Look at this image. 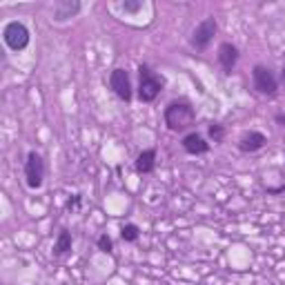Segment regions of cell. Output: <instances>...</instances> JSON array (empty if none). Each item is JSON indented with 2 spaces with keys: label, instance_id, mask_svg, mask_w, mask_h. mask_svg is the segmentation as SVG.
I'll return each mask as SVG.
<instances>
[{
  "label": "cell",
  "instance_id": "52a82bcc",
  "mask_svg": "<svg viewBox=\"0 0 285 285\" xmlns=\"http://www.w3.org/2000/svg\"><path fill=\"white\" fill-rule=\"evenodd\" d=\"M111 89L116 92V96L120 100L129 102L132 100V80H129V74L125 69H114L111 71V78H109Z\"/></svg>",
  "mask_w": 285,
  "mask_h": 285
},
{
  "label": "cell",
  "instance_id": "8fae6325",
  "mask_svg": "<svg viewBox=\"0 0 285 285\" xmlns=\"http://www.w3.org/2000/svg\"><path fill=\"white\" fill-rule=\"evenodd\" d=\"M183 147H185L187 154H205V151L209 149V145L205 142V138L200 136V134H196V132L187 134V136L183 138Z\"/></svg>",
  "mask_w": 285,
  "mask_h": 285
},
{
  "label": "cell",
  "instance_id": "9a60e30c",
  "mask_svg": "<svg viewBox=\"0 0 285 285\" xmlns=\"http://www.w3.org/2000/svg\"><path fill=\"white\" fill-rule=\"evenodd\" d=\"M98 247H100L105 254H111V238H109V236L102 234L100 238H98Z\"/></svg>",
  "mask_w": 285,
  "mask_h": 285
},
{
  "label": "cell",
  "instance_id": "7c38bea8",
  "mask_svg": "<svg viewBox=\"0 0 285 285\" xmlns=\"http://www.w3.org/2000/svg\"><path fill=\"white\" fill-rule=\"evenodd\" d=\"M156 165V151L154 149H145L138 154L136 158V172L138 174H149Z\"/></svg>",
  "mask_w": 285,
  "mask_h": 285
},
{
  "label": "cell",
  "instance_id": "ac0fdd59",
  "mask_svg": "<svg viewBox=\"0 0 285 285\" xmlns=\"http://www.w3.org/2000/svg\"><path fill=\"white\" fill-rule=\"evenodd\" d=\"M281 78H283V83H285V53H283V71H281Z\"/></svg>",
  "mask_w": 285,
  "mask_h": 285
},
{
  "label": "cell",
  "instance_id": "3957f363",
  "mask_svg": "<svg viewBox=\"0 0 285 285\" xmlns=\"http://www.w3.org/2000/svg\"><path fill=\"white\" fill-rule=\"evenodd\" d=\"M141 85H138V98H141L142 102H151L156 96L160 94V89H163L165 80L160 78V76L151 74L147 67H141Z\"/></svg>",
  "mask_w": 285,
  "mask_h": 285
},
{
  "label": "cell",
  "instance_id": "8992f818",
  "mask_svg": "<svg viewBox=\"0 0 285 285\" xmlns=\"http://www.w3.org/2000/svg\"><path fill=\"white\" fill-rule=\"evenodd\" d=\"M214 34H216V20H214V18H205V20H200L198 25H196L194 34H191V45H194L196 49H205L212 43Z\"/></svg>",
  "mask_w": 285,
  "mask_h": 285
},
{
  "label": "cell",
  "instance_id": "6da1fadb",
  "mask_svg": "<svg viewBox=\"0 0 285 285\" xmlns=\"http://www.w3.org/2000/svg\"><path fill=\"white\" fill-rule=\"evenodd\" d=\"M165 125L172 132H183V129L194 125V109L185 100H174L165 109Z\"/></svg>",
  "mask_w": 285,
  "mask_h": 285
},
{
  "label": "cell",
  "instance_id": "277c9868",
  "mask_svg": "<svg viewBox=\"0 0 285 285\" xmlns=\"http://www.w3.org/2000/svg\"><path fill=\"white\" fill-rule=\"evenodd\" d=\"M25 178H27V185L31 190H38L43 185V178H45V163L40 158L38 151H29L25 160Z\"/></svg>",
  "mask_w": 285,
  "mask_h": 285
},
{
  "label": "cell",
  "instance_id": "e0dca14e",
  "mask_svg": "<svg viewBox=\"0 0 285 285\" xmlns=\"http://www.w3.org/2000/svg\"><path fill=\"white\" fill-rule=\"evenodd\" d=\"M209 136H212L214 141H221V138H223V127H221V125H209Z\"/></svg>",
  "mask_w": 285,
  "mask_h": 285
},
{
  "label": "cell",
  "instance_id": "30bf717a",
  "mask_svg": "<svg viewBox=\"0 0 285 285\" xmlns=\"http://www.w3.org/2000/svg\"><path fill=\"white\" fill-rule=\"evenodd\" d=\"M267 142V138H265V134H261V132H249V134H245L243 138H240V142H238V147H240V151H245V154H252V151H258L263 145Z\"/></svg>",
  "mask_w": 285,
  "mask_h": 285
},
{
  "label": "cell",
  "instance_id": "5bb4252c",
  "mask_svg": "<svg viewBox=\"0 0 285 285\" xmlns=\"http://www.w3.org/2000/svg\"><path fill=\"white\" fill-rule=\"evenodd\" d=\"M120 236H123V240H127V243H134V240L138 238V227L134 225V223H129V225H125L123 230H120Z\"/></svg>",
  "mask_w": 285,
  "mask_h": 285
},
{
  "label": "cell",
  "instance_id": "9c48e42d",
  "mask_svg": "<svg viewBox=\"0 0 285 285\" xmlns=\"http://www.w3.org/2000/svg\"><path fill=\"white\" fill-rule=\"evenodd\" d=\"M236 60H238V49H236L232 43H223L221 47H218V62L223 65L225 74H230V71L234 69Z\"/></svg>",
  "mask_w": 285,
  "mask_h": 285
},
{
  "label": "cell",
  "instance_id": "ba28073f",
  "mask_svg": "<svg viewBox=\"0 0 285 285\" xmlns=\"http://www.w3.org/2000/svg\"><path fill=\"white\" fill-rule=\"evenodd\" d=\"M80 9H83V4L76 2V0H58V2L53 4V20L65 22V20H69V18H74Z\"/></svg>",
  "mask_w": 285,
  "mask_h": 285
},
{
  "label": "cell",
  "instance_id": "7a4b0ae2",
  "mask_svg": "<svg viewBox=\"0 0 285 285\" xmlns=\"http://www.w3.org/2000/svg\"><path fill=\"white\" fill-rule=\"evenodd\" d=\"M2 40L11 51H20V49H25L27 45H29V29H27L20 20H11L4 25Z\"/></svg>",
  "mask_w": 285,
  "mask_h": 285
},
{
  "label": "cell",
  "instance_id": "2e32d148",
  "mask_svg": "<svg viewBox=\"0 0 285 285\" xmlns=\"http://www.w3.org/2000/svg\"><path fill=\"white\" fill-rule=\"evenodd\" d=\"M123 9L127 13H136L142 9V0H138V2H123Z\"/></svg>",
  "mask_w": 285,
  "mask_h": 285
},
{
  "label": "cell",
  "instance_id": "5b68a950",
  "mask_svg": "<svg viewBox=\"0 0 285 285\" xmlns=\"http://www.w3.org/2000/svg\"><path fill=\"white\" fill-rule=\"evenodd\" d=\"M254 76V87L258 89L261 94H265V96H272V94H276V89H279V83H276V76L272 74L270 67H263V65H256L252 71Z\"/></svg>",
  "mask_w": 285,
  "mask_h": 285
},
{
  "label": "cell",
  "instance_id": "4fadbf2b",
  "mask_svg": "<svg viewBox=\"0 0 285 285\" xmlns=\"http://www.w3.org/2000/svg\"><path fill=\"white\" fill-rule=\"evenodd\" d=\"M71 249V234L67 230H60V234H58V240L56 245H53V254H58V256H62V254H67Z\"/></svg>",
  "mask_w": 285,
  "mask_h": 285
}]
</instances>
